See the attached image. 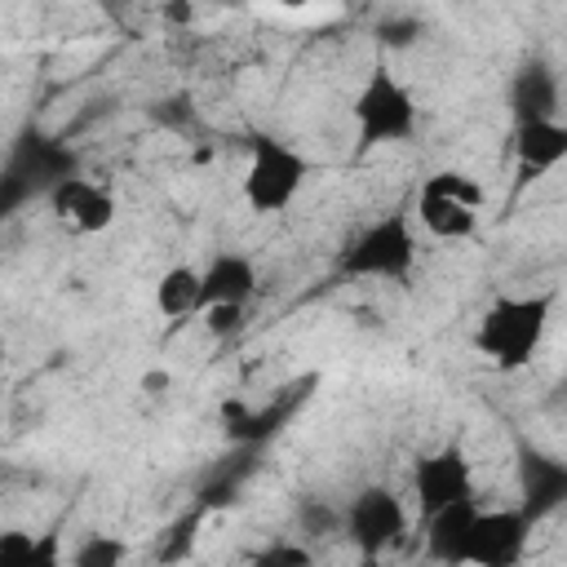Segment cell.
I'll use <instances>...</instances> for the list:
<instances>
[{"instance_id": "1", "label": "cell", "mask_w": 567, "mask_h": 567, "mask_svg": "<svg viewBox=\"0 0 567 567\" xmlns=\"http://www.w3.org/2000/svg\"><path fill=\"white\" fill-rule=\"evenodd\" d=\"M549 310L554 292H505L496 297L474 328V350L496 368V372H523L545 332H549Z\"/></svg>"}, {"instance_id": "2", "label": "cell", "mask_w": 567, "mask_h": 567, "mask_svg": "<svg viewBox=\"0 0 567 567\" xmlns=\"http://www.w3.org/2000/svg\"><path fill=\"white\" fill-rule=\"evenodd\" d=\"M416 97L412 89L385 66L377 62L363 84L350 97V128H354V146L359 151H381V146H399L416 133Z\"/></svg>"}, {"instance_id": "3", "label": "cell", "mask_w": 567, "mask_h": 567, "mask_svg": "<svg viewBox=\"0 0 567 567\" xmlns=\"http://www.w3.org/2000/svg\"><path fill=\"white\" fill-rule=\"evenodd\" d=\"M310 177V159L275 137V133H252L248 137V155H244V177H239V195L257 217H279L297 204V195L306 190Z\"/></svg>"}, {"instance_id": "4", "label": "cell", "mask_w": 567, "mask_h": 567, "mask_svg": "<svg viewBox=\"0 0 567 567\" xmlns=\"http://www.w3.org/2000/svg\"><path fill=\"white\" fill-rule=\"evenodd\" d=\"M66 173H80V155H75L66 142L27 128V133L9 146V155H4V164H0V221L13 217V213H18L22 204H31L35 195L44 199L49 186H58Z\"/></svg>"}, {"instance_id": "5", "label": "cell", "mask_w": 567, "mask_h": 567, "mask_svg": "<svg viewBox=\"0 0 567 567\" xmlns=\"http://www.w3.org/2000/svg\"><path fill=\"white\" fill-rule=\"evenodd\" d=\"M412 266H416V235L408 213H385L359 226L337 257V270L346 279H377V284H403Z\"/></svg>"}, {"instance_id": "6", "label": "cell", "mask_w": 567, "mask_h": 567, "mask_svg": "<svg viewBox=\"0 0 567 567\" xmlns=\"http://www.w3.org/2000/svg\"><path fill=\"white\" fill-rule=\"evenodd\" d=\"M341 532L363 558H377L408 536V505L385 483H368L341 505Z\"/></svg>"}, {"instance_id": "7", "label": "cell", "mask_w": 567, "mask_h": 567, "mask_svg": "<svg viewBox=\"0 0 567 567\" xmlns=\"http://www.w3.org/2000/svg\"><path fill=\"white\" fill-rule=\"evenodd\" d=\"M49 213L58 226H66L71 235H102L115 226L120 217V199L106 182H93L84 173H66L58 186H49L44 195Z\"/></svg>"}, {"instance_id": "8", "label": "cell", "mask_w": 567, "mask_h": 567, "mask_svg": "<svg viewBox=\"0 0 567 567\" xmlns=\"http://www.w3.org/2000/svg\"><path fill=\"white\" fill-rule=\"evenodd\" d=\"M532 540V518L518 505H501V509H483L474 514L470 527V545H465V563L474 567H514L523 563Z\"/></svg>"}, {"instance_id": "9", "label": "cell", "mask_w": 567, "mask_h": 567, "mask_svg": "<svg viewBox=\"0 0 567 567\" xmlns=\"http://www.w3.org/2000/svg\"><path fill=\"white\" fill-rule=\"evenodd\" d=\"M474 492V465L465 456L461 443H443L439 452H425L416 456L412 465V496H416V509L430 514L456 496H470Z\"/></svg>"}, {"instance_id": "10", "label": "cell", "mask_w": 567, "mask_h": 567, "mask_svg": "<svg viewBox=\"0 0 567 567\" xmlns=\"http://www.w3.org/2000/svg\"><path fill=\"white\" fill-rule=\"evenodd\" d=\"M257 284H261L257 261L248 252H239V248H221V252H213L199 266V310L204 306H221V301L248 306L252 292H257Z\"/></svg>"}, {"instance_id": "11", "label": "cell", "mask_w": 567, "mask_h": 567, "mask_svg": "<svg viewBox=\"0 0 567 567\" xmlns=\"http://www.w3.org/2000/svg\"><path fill=\"white\" fill-rule=\"evenodd\" d=\"M514 164L523 177H545L567 159V124L563 115L549 120H514Z\"/></svg>"}, {"instance_id": "12", "label": "cell", "mask_w": 567, "mask_h": 567, "mask_svg": "<svg viewBox=\"0 0 567 567\" xmlns=\"http://www.w3.org/2000/svg\"><path fill=\"white\" fill-rule=\"evenodd\" d=\"M509 111L514 120H549L563 115V80L549 62H523L509 75Z\"/></svg>"}, {"instance_id": "13", "label": "cell", "mask_w": 567, "mask_h": 567, "mask_svg": "<svg viewBox=\"0 0 567 567\" xmlns=\"http://www.w3.org/2000/svg\"><path fill=\"white\" fill-rule=\"evenodd\" d=\"M478 514V496H456L439 509L425 514V549L439 563H465V545H470V527Z\"/></svg>"}, {"instance_id": "14", "label": "cell", "mask_w": 567, "mask_h": 567, "mask_svg": "<svg viewBox=\"0 0 567 567\" xmlns=\"http://www.w3.org/2000/svg\"><path fill=\"white\" fill-rule=\"evenodd\" d=\"M563 505H567V465L554 461V456H540V452L523 456V501H518V509L532 523H540Z\"/></svg>"}, {"instance_id": "15", "label": "cell", "mask_w": 567, "mask_h": 567, "mask_svg": "<svg viewBox=\"0 0 567 567\" xmlns=\"http://www.w3.org/2000/svg\"><path fill=\"white\" fill-rule=\"evenodd\" d=\"M478 213H483V208H470V204H461V199H443V195L416 190V221H421V230H425L430 239H439V244L474 239Z\"/></svg>"}, {"instance_id": "16", "label": "cell", "mask_w": 567, "mask_h": 567, "mask_svg": "<svg viewBox=\"0 0 567 567\" xmlns=\"http://www.w3.org/2000/svg\"><path fill=\"white\" fill-rule=\"evenodd\" d=\"M155 310L168 323H182V319L199 315V266H186V261L164 266L159 279H155Z\"/></svg>"}, {"instance_id": "17", "label": "cell", "mask_w": 567, "mask_h": 567, "mask_svg": "<svg viewBox=\"0 0 567 567\" xmlns=\"http://www.w3.org/2000/svg\"><path fill=\"white\" fill-rule=\"evenodd\" d=\"M421 190H430V195H443V199H461V204H470V208H483V186H478V177L474 173H465V168H434L425 182H421Z\"/></svg>"}, {"instance_id": "18", "label": "cell", "mask_w": 567, "mask_h": 567, "mask_svg": "<svg viewBox=\"0 0 567 567\" xmlns=\"http://www.w3.org/2000/svg\"><path fill=\"white\" fill-rule=\"evenodd\" d=\"M421 35H425V22H421L416 13H390V18L377 22V40H381V49H390V53L412 49Z\"/></svg>"}, {"instance_id": "19", "label": "cell", "mask_w": 567, "mask_h": 567, "mask_svg": "<svg viewBox=\"0 0 567 567\" xmlns=\"http://www.w3.org/2000/svg\"><path fill=\"white\" fill-rule=\"evenodd\" d=\"M297 532L301 536H332V532H341V509L319 501V496H306L297 505Z\"/></svg>"}, {"instance_id": "20", "label": "cell", "mask_w": 567, "mask_h": 567, "mask_svg": "<svg viewBox=\"0 0 567 567\" xmlns=\"http://www.w3.org/2000/svg\"><path fill=\"white\" fill-rule=\"evenodd\" d=\"M40 558H49V549L31 532H18V527L0 532V567H31Z\"/></svg>"}, {"instance_id": "21", "label": "cell", "mask_w": 567, "mask_h": 567, "mask_svg": "<svg viewBox=\"0 0 567 567\" xmlns=\"http://www.w3.org/2000/svg\"><path fill=\"white\" fill-rule=\"evenodd\" d=\"M124 540H115V536H106V532H93L75 554H71V563L75 567H115V563H124Z\"/></svg>"}, {"instance_id": "22", "label": "cell", "mask_w": 567, "mask_h": 567, "mask_svg": "<svg viewBox=\"0 0 567 567\" xmlns=\"http://www.w3.org/2000/svg\"><path fill=\"white\" fill-rule=\"evenodd\" d=\"M199 319H204V332H208L213 341H221V337H235V332L244 328V306H230V301H221V306H204Z\"/></svg>"}, {"instance_id": "23", "label": "cell", "mask_w": 567, "mask_h": 567, "mask_svg": "<svg viewBox=\"0 0 567 567\" xmlns=\"http://www.w3.org/2000/svg\"><path fill=\"white\" fill-rule=\"evenodd\" d=\"M252 563H261V567H310V563H315V554H310L306 545H292V540H275L270 549L252 554Z\"/></svg>"}, {"instance_id": "24", "label": "cell", "mask_w": 567, "mask_h": 567, "mask_svg": "<svg viewBox=\"0 0 567 567\" xmlns=\"http://www.w3.org/2000/svg\"><path fill=\"white\" fill-rule=\"evenodd\" d=\"M137 390H142L146 399H164V394L173 390V372H168V368H142Z\"/></svg>"}, {"instance_id": "25", "label": "cell", "mask_w": 567, "mask_h": 567, "mask_svg": "<svg viewBox=\"0 0 567 567\" xmlns=\"http://www.w3.org/2000/svg\"><path fill=\"white\" fill-rule=\"evenodd\" d=\"M159 18H164L168 27H190L195 4H190V0H164V4H159Z\"/></svg>"}, {"instance_id": "26", "label": "cell", "mask_w": 567, "mask_h": 567, "mask_svg": "<svg viewBox=\"0 0 567 567\" xmlns=\"http://www.w3.org/2000/svg\"><path fill=\"white\" fill-rule=\"evenodd\" d=\"M279 4H288V9H301V4H306V0H279Z\"/></svg>"}, {"instance_id": "27", "label": "cell", "mask_w": 567, "mask_h": 567, "mask_svg": "<svg viewBox=\"0 0 567 567\" xmlns=\"http://www.w3.org/2000/svg\"><path fill=\"white\" fill-rule=\"evenodd\" d=\"M0 363H4V341H0Z\"/></svg>"}]
</instances>
